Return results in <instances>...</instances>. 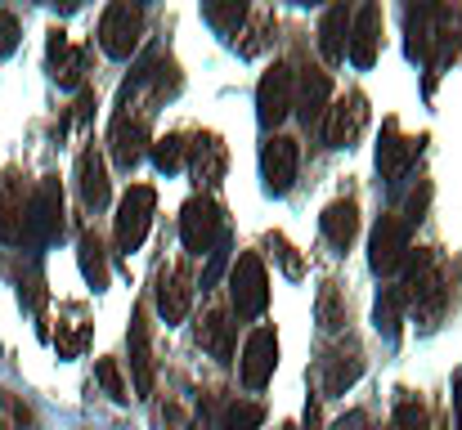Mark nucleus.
Listing matches in <instances>:
<instances>
[{"instance_id": "ea45409f", "label": "nucleus", "mask_w": 462, "mask_h": 430, "mask_svg": "<svg viewBox=\"0 0 462 430\" xmlns=\"http://www.w3.org/2000/svg\"><path fill=\"white\" fill-rule=\"evenodd\" d=\"M225 270H229V229H225V238H220V242H216V247L207 252V270H202V291L220 283V274H225Z\"/></svg>"}, {"instance_id": "6ab92c4d", "label": "nucleus", "mask_w": 462, "mask_h": 430, "mask_svg": "<svg viewBox=\"0 0 462 430\" xmlns=\"http://www.w3.org/2000/svg\"><path fill=\"white\" fill-rule=\"evenodd\" d=\"M77 188H81V202H86L90 211H104V206L113 202L108 166H104V157H99V148H95V143H90V148H81V157H77Z\"/></svg>"}, {"instance_id": "7ed1b4c3", "label": "nucleus", "mask_w": 462, "mask_h": 430, "mask_svg": "<svg viewBox=\"0 0 462 430\" xmlns=\"http://www.w3.org/2000/svg\"><path fill=\"white\" fill-rule=\"evenodd\" d=\"M153 211H157V193L153 184H131L117 202V215H113V238H117V252L131 256L144 247L149 238V224H153Z\"/></svg>"}, {"instance_id": "a18cd8bd", "label": "nucleus", "mask_w": 462, "mask_h": 430, "mask_svg": "<svg viewBox=\"0 0 462 430\" xmlns=\"http://www.w3.org/2000/svg\"><path fill=\"white\" fill-rule=\"evenodd\" d=\"M189 430H202V426H189Z\"/></svg>"}, {"instance_id": "423d86ee", "label": "nucleus", "mask_w": 462, "mask_h": 430, "mask_svg": "<svg viewBox=\"0 0 462 430\" xmlns=\"http://www.w3.org/2000/svg\"><path fill=\"white\" fill-rule=\"evenodd\" d=\"M220 238H225V211H220V202L207 197V193L189 197L180 206V242H184V252L189 256H207Z\"/></svg>"}, {"instance_id": "20e7f679", "label": "nucleus", "mask_w": 462, "mask_h": 430, "mask_svg": "<svg viewBox=\"0 0 462 430\" xmlns=\"http://www.w3.org/2000/svg\"><path fill=\"white\" fill-rule=\"evenodd\" d=\"M229 305L238 318H261L270 309V274L256 252H243L229 265Z\"/></svg>"}, {"instance_id": "f257e3e1", "label": "nucleus", "mask_w": 462, "mask_h": 430, "mask_svg": "<svg viewBox=\"0 0 462 430\" xmlns=\"http://www.w3.org/2000/svg\"><path fill=\"white\" fill-rule=\"evenodd\" d=\"M404 300H409V309L418 314V323H422V332H436L440 327V318H445V305H449V279H445V265H440V256L431 252V247H418V252H409L404 256Z\"/></svg>"}, {"instance_id": "7c9ffc66", "label": "nucleus", "mask_w": 462, "mask_h": 430, "mask_svg": "<svg viewBox=\"0 0 462 430\" xmlns=\"http://www.w3.org/2000/svg\"><path fill=\"white\" fill-rule=\"evenodd\" d=\"M261 422H265V408L256 399H234V404H225L216 430H261Z\"/></svg>"}, {"instance_id": "f704fd0d", "label": "nucleus", "mask_w": 462, "mask_h": 430, "mask_svg": "<svg viewBox=\"0 0 462 430\" xmlns=\"http://www.w3.org/2000/svg\"><path fill=\"white\" fill-rule=\"evenodd\" d=\"M86 341H90V327H86L81 318H72V323H59L54 350H59V359H72V354H81V350H86Z\"/></svg>"}, {"instance_id": "5701e85b", "label": "nucleus", "mask_w": 462, "mask_h": 430, "mask_svg": "<svg viewBox=\"0 0 462 430\" xmlns=\"http://www.w3.org/2000/svg\"><path fill=\"white\" fill-rule=\"evenodd\" d=\"M23 215H27L23 175L9 170V175L0 179V242H23Z\"/></svg>"}, {"instance_id": "72a5a7b5", "label": "nucleus", "mask_w": 462, "mask_h": 430, "mask_svg": "<svg viewBox=\"0 0 462 430\" xmlns=\"http://www.w3.org/2000/svg\"><path fill=\"white\" fill-rule=\"evenodd\" d=\"M391 430H431V417H427V404L418 395H400L395 399V417H391Z\"/></svg>"}, {"instance_id": "2eb2a0df", "label": "nucleus", "mask_w": 462, "mask_h": 430, "mask_svg": "<svg viewBox=\"0 0 462 430\" xmlns=\"http://www.w3.org/2000/svg\"><path fill=\"white\" fill-rule=\"evenodd\" d=\"M364 126H368V99H364L359 90H350L346 99H337V104L328 108L323 140H328V148H355L359 135H364Z\"/></svg>"}, {"instance_id": "2f4dec72", "label": "nucleus", "mask_w": 462, "mask_h": 430, "mask_svg": "<svg viewBox=\"0 0 462 430\" xmlns=\"http://www.w3.org/2000/svg\"><path fill=\"white\" fill-rule=\"evenodd\" d=\"M247 5L243 0H229V5H202V18L220 32V36H238V27L247 23Z\"/></svg>"}, {"instance_id": "393cba45", "label": "nucleus", "mask_w": 462, "mask_h": 430, "mask_svg": "<svg viewBox=\"0 0 462 430\" xmlns=\"http://www.w3.org/2000/svg\"><path fill=\"white\" fill-rule=\"evenodd\" d=\"M225 161H229V152H225L220 135H198V140L189 143V170H193L202 184H220Z\"/></svg>"}, {"instance_id": "c03bdc74", "label": "nucleus", "mask_w": 462, "mask_h": 430, "mask_svg": "<svg viewBox=\"0 0 462 430\" xmlns=\"http://www.w3.org/2000/svg\"><path fill=\"white\" fill-rule=\"evenodd\" d=\"M279 430H297V426H292V422H283V426H279Z\"/></svg>"}, {"instance_id": "37998d69", "label": "nucleus", "mask_w": 462, "mask_h": 430, "mask_svg": "<svg viewBox=\"0 0 462 430\" xmlns=\"http://www.w3.org/2000/svg\"><path fill=\"white\" fill-rule=\"evenodd\" d=\"M364 426H368V417H364V413H346L332 430H364Z\"/></svg>"}, {"instance_id": "58836bf2", "label": "nucleus", "mask_w": 462, "mask_h": 430, "mask_svg": "<svg viewBox=\"0 0 462 430\" xmlns=\"http://www.w3.org/2000/svg\"><path fill=\"white\" fill-rule=\"evenodd\" d=\"M270 252L279 256V265H283V274H288V279H306V261L297 256V247H292L283 233H270Z\"/></svg>"}, {"instance_id": "9d476101", "label": "nucleus", "mask_w": 462, "mask_h": 430, "mask_svg": "<svg viewBox=\"0 0 462 430\" xmlns=\"http://www.w3.org/2000/svg\"><path fill=\"white\" fill-rule=\"evenodd\" d=\"M297 170H301V143L297 140L270 135V140L261 143V179H265V193H274V197L292 193Z\"/></svg>"}, {"instance_id": "4c0bfd02", "label": "nucleus", "mask_w": 462, "mask_h": 430, "mask_svg": "<svg viewBox=\"0 0 462 430\" xmlns=\"http://www.w3.org/2000/svg\"><path fill=\"white\" fill-rule=\"evenodd\" d=\"M18 300L27 309H41L45 305V274H41V261L27 265V279H18Z\"/></svg>"}, {"instance_id": "f03ea898", "label": "nucleus", "mask_w": 462, "mask_h": 430, "mask_svg": "<svg viewBox=\"0 0 462 430\" xmlns=\"http://www.w3.org/2000/svg\"><path fill=\"white\" fill-rule=\"evenodd\" d=\"M63 238V188L54 175H45L36 184V193L27 197V215H23V247L32 256H41L50 242Z\"/></svg>"}, {"instance_id": "49530a36", "label": "nucleus", "mask_w": 462, "mask_h": 430, "mask_svg": "<svg viewBox=\"0 0 462 430\" xmlns=\"http://www.w3.org/2000/svg\"><path fill=\"white\" fill-rule=\"evenodd\" d=\"M377 430H382V426H377ZM386 430H391V426H386Z\"/></svg>"}, {"instance_id": "39448f33", "label": "nucleus", "mask_w": 462, "mask_h": 430, "mask_svg": "<svg viewBox=\"0 0 462 430\" xmlns=\"http://www.w3.org/2000/svg\"><path fill=\"white\" fill-rule=\"evenodd\" d=\"M144 41V9L131 5V0H113L104 14H99V50L117 63H126Z\"/></svg>"}, {"instance_id": "f8f14e48", "label": "nucleus", "mask_w": 462, "mask_h": 430, "mask_svg": "<svg viewBox=\"0 0 462 430\" xmlns=\"http://www.w3.org/2000/svg\"><path fill=\"white\" fill-rule=\"evenodd\" d=\"M274 368H279V336L274 327H252L243 354H238V377L247 390H265L274 381Z\"/></svg>"}, {"instance_id": "a211bd4d", "label": "nucleus", "mask_w": 462, "mask_h": 430, "mask_svg": "<svg viewBox=\"0 0 462 430\" xmlns=\"http://www.w3.org/2000/svg\"><path fill=\"white\" fill-rule=\"evenodd\" d=\"M131 377H135V395H153V381H157V368H153V345H149V318H144V305L131 314Z\"/></svg>"}, {"instance_id": "bb28decb", "label": "nucleus", "mask_w": 462, "mask_h": 430, "mask_svg": "<svg viewBox=\"0 0 462 430\" xmlns=\"http://www.w3.org/2000/svg\"><path fill=\"white\" fill-rule=\"evenodd\" d=\"M198 345L216 354V363H234V323L225 309H211L202 323H198Z\"/></svg>"}, {"instance_id": "ddd939ff", "label": "nucleus", "mask_w": 462, "mask_h": 430, "mask_svg": "<svg viewBox=\"0 0 462 430\" xmlns=\"http://www.w3.org/2000/svg\"><path fill=\"white\" fill-rule=\"evenodd\" d=\"M462 54V9L449 5H436V32H431V50H427V95L436 86V77Z\"/></svg>"}, {"instance_id": "4468645a", "label": "nucleus", "mask_w": 462, "mask_h": 430, "mask_svg": "<svg viewBox=\"0 0 462 430\" xmlns=\"http://www.w3.org/2000/svg\"><path fill=\"white\" fill-rule=\"evenodd\" d=\"M108 143H113V161H117L122 170H135L140 157H144L149 143H153L149 140V113H126V108H117Z\"/></svg>"}, {"instance_id": "f3484780", "label": "nucleus", "mask_w": 462, "mask_h": 430, "mask_svg": "<svg viewBox=\"0 0 462 430\" xmlns=\"http://www.w3.org/2000/svg\"><path fill=\"white\" fill-rule=\"evenodd\" d=\"M382 54V5H359L350 18V41H346V59L355 68H373Z\"/></svg>"}, {"instance_id": "dca6fc26", "label": "nucleus", "mask_w": 462, "mask_h": 430, "mask_svg": "<svg viewBox=\"0 0 462 430\" xmlns=\"http://www.w3.org/2000/svg\"><path fill=\"white\" fill-rule=\"evenodd\" d=\"M193 274H189V265L184 261H175V265H166L162 274H157V314L166 318V323H184L189 318V305H193Z\"/></svg>"}, {"instance_id": "412c9836", "label": "nucleus", "mask_w": 462, "mask_h": 430, "mask_svg": "<svg viewBox=\"0 0 462 430\" xmlns=\"http://www.w3.org/2000/svg\"><path fill=\"white\" fill-rule=\"evenodd\" d=\"M319 229H323V238H328L337 252H350L355 238H359V206H355V197L328 202L323 215H319Z\"/></svg>"}, {"instance_id": "473e14b6", "label": "nucleus", "mask_w": 462, "mask_h": 430, "mask_svg": "<svg viewBox=\"0 0 462 430\" xmlns=\"http://www.w3.org/2000/svg\"><path fill=\"white\" fill-rule=\"evenodd\" d=\"M86 68H90V45H68V54L59 59V63H50V72H54V81L59 86H81L86 81Z\"/></svg>"}, {"instance_id": "cd10ccee", "label": "nucleus", "mask_w": 462, "mask_h": 430, "mask_svg": "<svg viewBox=\"0 0 462 430\" xmlns=\"http://www.w3.org/2000/svg\"><path fill=\"white\" fill-rule=\"evenodd\" d=\"M77 265H81L86 283L95 287V291L108 287V252H104V238H99L95 229L81 233V242H77Z\"/></svg>"}, {"instance_id": "1a4fd4ad", "label": "nucleus", "mask_w": 462, "mask_h": 430, "mask_svg": "<svg viewBox=\"0 0 462 430\" xmlns=\"http://www.w3.org/2000/svg\"><path fill=\"white\" fill-rule=\"evenodd\" d=\"M292 90H297V72L288 63H274L261 86H256V117L265 131H279L288 117H292Z\"/></svg>"}, {"instance_id": "6e6552de", "label": "nucleus", "mask_w": 462, "mask_h": 430, "mask_svg": "<svg viewBox=\"0 0 462 430\" xmlns=\"http://www.w3.org/2000/svg\"><path fill=\"white\" fill-rule=\"evenodd\" d=\"M328 108H332V77L319 68V63H306L297 68V90H292V113L301 117L310 135L323 131L328 122Z\"/></svg>"}, {"instance_id": "a19ab883", "label": "nucleus", "mask_w": 462, "mask_h": 430, "mask_svg": "<svg viewBox=\"0 0 462 430\" xmlns=\"http://www.w3.org/2000/svg\"><path fill=\"white\" fill-rule=\"evenodd\" d=\"M18 45H23V23H18L9 9H0V63H5Z\"/></svg>"}, {"instance_id": "c9c22d12", "label": "nucleus", "mask_w": 462, "mask_h": 430, "mask_svg": "<svg viewBox=\"0 0 462 430\" xmlns=\"http://www.w3.org/2000/svg\"><path fill=\"white\" fill-rule=\"evenodd\" d=\"M431 197H436V184L431 179H422L413 193H409V202H404V211H400V220L413 229V224H422L427 220V211H431Z\"/></svg>"}, {"instance_id": "c756f323", "label": "nucleus", "mask_w": 462, "mask_h": 430, "mask_svg": "<svg viewBox=\"0 0 462 430\" xmlns=\"http://www.w3.org/2000/svg\"><path fill=\"white\" fill-rule=\"evenodd\" d=\"M149 157H153L157 170L175 175V170H184V166H189V140H184L180 131H171V135H162V140L149 143Z\"/></svg>"}, {"instance_id": "b1692460", "label": "nucleus", "mask_w": 462, "mask_h": 430, "mask_svg": "<svg viewBox=\"0 0 462 430\" xmlns=\"http://www.w3.org/2000/svg\"><path fill=\"white\" fill-rule=\"evenodd\" d=\"M404 314H409V300H404V291L400 283L395 287H382L377 291V305H373V327L382 332V341H400V332H404Z\"/></svg>"}, {"instance_id": "aec40b11", "label": "nucleus", "mask_w": 462, "mask_h": 430, "mask_svg": "<svg viewBox=\"0 0 462 430\" xmlns=\"http://www.w3.org/2000/svg\"><path fill=\"white\" fill-rule=\"evenodd\" d=\"M359 377H364V350L355 341H341L323 359V395H346Z\"/></svg>"}, {"instance_id": "a878e982", "label": "nucleus", "mask_w": 462, "mask_h": 430, "mask_svg": "<svg viewBox=\"0 0 462 430\" xmlns=\"http://www.w3.org/2000/svg\"><path fill=\"white\" fill-rule=\"evenodd\" d=\"M431 32H436V5H409L404 9V50L413 63H427V50H431Z\"/></svg>"}, {"instance_id": "e433bc0d", "label": "nucleus", "mask_w": 462, "mask_h": 430, "mask_svg": "<svg viewBox=\"0 0 462 430\" xmlns=\"http://www.w3.org/2000/svg\"><path fill=\"white\" fill-rule=\"evenodd\" d=\"M95 381L104 386V395H108V399H117V404H122V399H131V395H126V381H122L117 359H99V363H95Z\"/></svg>"}, {"instance_id": "c85d7f7f", "label": "nucleus", "mask_w": 462, "mask_h": 430, "mask_svg": "<svg viewBox=\"0 0 462 430\" xmlns=\"http://www.w3.org/2000/svg\"><path fill=\"white\" fill-rule=\"evenodd\" d=\"M350 323V300L341 296L337 283H323L319 287V327L323 332H346Z\"/></svg>"}, {"instance_id": "9b49d317", "label": "nucleus", "mask_w": 462, "mask_h": 430, "mask_svg": "<svg viewBox=\"0 0 462 430\" xmlns=\"http://www.w3.org/2000/svg\"><path fill=\"white\" fill-rule=\"evenodd\" d=\"M418 152H422V140H409V135L400 131V122L386 117V122H382V143H377V179L395 188V184L413 170Z\"/></svg>"}, {"instance_id": "4be33fe9", "label": "nucleus", "mask_w": 462, "mask_h": 430, "mask_svg": "<svg viewBox=\"0 0 462 430\" xmlns=\"http://www.w3.org/2000/svg\"><path fill=\"white\" fill-rule=\"evenodd\" d=\"M350 18H355V9H350V5H328V9H323V18H319V50H323V59H328L332 68H337V63H346Z\"/></svg>"}, {"instance_id": "79ce46f5", "label": "nucleus", "mask_w": 462, "mask_h": 430, "mask_svg": "<svg viewBox=\"0 0 462 430\" xmlns=\"http://www.w3.org/2000/svg\"><path fill=\"white\" fill-rule=\"evenodd\" d=\"M454 426L462 430V368L454 372Z\"/></svg>"}, {"instance_id": "0eeeda50", "label": "nucleus", "mask_w": 462, "mask_h": 430, "mask_svg": "<svg viewBox=\"0 0 462 430\" xmlns=\"http://www.w3.org/2000/svg\"><path fill=\"white\" fill-rule=\"evenodd\" d=\"M409 252H413V229H409L395 211L377 215L373 238H368V270H373L377 279H386V274H395V270L404 265Z\"/></svg>"}, {"instance_id": "de8ad7c7", "label": "nucleus", "mask_w": 462, "mask_h": 430, "mask_svg": "<svg viewBox=\"0 0 462 430\" xmlns=\"http://www.w3.org/2000/svg\"><path fill=\"white\" fill-rule=\"evenodd\" d=\"M0 430H5V426H0Z\"/></svg>"}]
</instances>
